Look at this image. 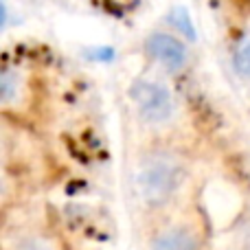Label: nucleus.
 Returning <instances> with one entry per match:
<instances>
[{
	"label": "nucleus",
	"mask_w": 250,
	"mask_h": 250,
	"mask_svg": "<svg viewBox=\"0 0 250 250\" xmlns=\"http://www.w3.org/2000/svg\"><path fill=\"white\" fill-rule=\"evenodd\" d=\"M145 51L154 62H158L163 68L182 70L189 62V48L178 35L169 33V31H156L145 40Z\"/></svg>",
	"instance_id": "obj_3"
},
{
	"label": "nucleus",
	"mask_w": 250,
	"mask_h": 250,
	"mask_svg": "<svg viewBox=\"0 0 250 250\" xmlns=\"http://www.w3.org/2000/svg\"><path fill=\"white\" fill-rule=\"evenodd\" d=\"M138 112L149 123H163L173 114V99L167 86L158 82H141L132 92Z\"/></svg>",
	"instance_id": "obj_2"
},
{
	"label": "nucleus",
	"mask_w": 250,
	"mask_h": 250,
	"mask_svg": "<svg viewBox=\"0 0 250 250\" xmlns=\"http://www.w3.org/2000/svg\"><path fill=\"white\" fill-rule=\"evenodd\" d=\"M151 250H198V237L189 229H173L160 235Z\"/></svg>",
	"instance_id": "obj_4"
},
{
	"label": "nucleus",
	"mask_w": 250,
	"mask_h": 250,
	"mask_svg": "<svg viewBox=\"0 0 250 250\" xmlns=\"http://www.w3.org/2000/svg\"><path fill=\"white\" fill-rule=\"evenodd\" d=\"M182 167L167 156H149L136 171V189L147 204H165L180 187Z\"/></svg>",
	"instance_id": "obj_1"
},
{
	"label": "nucleus",
	"mask_w": 250,
	"mask_h": 250,
	"mask_svg": "<svg viewBox=\"0 0 250 250\" xmlns=\"http://www.w3.org/2000/svg\"><path fill=\"white\" fill-rule=\"evenodd\" d=\"M235 68H237V73L242 77L250 79V42L244 44L237 51V55H235Z\"/></svg>",
	"instance_id": "obj_5"
}]
</instances>
